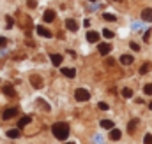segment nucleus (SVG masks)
<instances>
[{"label":"nucleus","mask_w":152,"mask_h":144,"mask_svg":"<svg viewBox=\"0 0 152 144\" xmlns=\"http://www.w3.org/2000/svg\"><path fill=\"white\" fill-rule=\"evenodd\" d=\"M51 132H53L55 139H58V141H66V139L69 137V123H66V121H58V123H55V125L51 127Z\"/></svg>","instance_id":"f257e3e1"},{"label":"nucleus","mask_w":152,"mask_h":144,"mask_svg":"<svg viewBox=\"0 0 152 144\" xmlns=\"http://www.w3.org/2000/svg\"><path fill=\"white\" fill-rule=\"evenodd\" d=\"M75 99L78 102H87V100L90 99V93H88V90H85V88H78L75 91Z\"/></svg>","instance_id":"f03ea898"},{"label":"nucleus","mask_w":152,"mask_h":144,"mask_svg":"<svg viewBox=\"0 0 152 144\" xmlns=\"http://www.w3.org/2000/svg\"><path fill=\"white\" fill-rule=\"evenodd\" d=\"M16 116H18V109L16 107H9L2 112V118H4V120H12V118H16Z\"/></svg>","instance_id":"7ed1b4c3"},{"label":"nucleus","mask_w":152,"mask_h":144,"mask_svg":"<svg viewBox=\"0 0 152 144\" xmlns=\"http://www.w3.org/2000/svg\"><path fill=\"white\" fill-rule=\"evenodd\" d=\"M42 19H44L46 23L55 21V11H53V9H46V11H44V14H42Z\"/></svg>","instance_id":"20e7f679"},{"label":"nucleus","mask_w":152,"mask_h":144,"mask_svg":"<svg viewBox=\"0 0 152 144\" xmlns=\"http://www.w3.org/2000/svg\"><path fill=\"white\" fill-rule=\"evenodd\" d=\"M97 48H99V53H101L103 56H106V55H110V51H112V46H110L108 42H101V44H99Z\"/></svg>","instance_id":"39448f33"},{"label":"nucleus","mask_w":152,"mask_h":144,"mask_svg":"<svg viewBox=\"0 0 152 144\" xmlns=\"http://www.w3.org/2000/svg\"><path fill=\"white\" fill-rule=\"evenodd\" d=\"M30 83H32V86L34 88H37V90H41V86H42V79H41V76H30Z\"/></svg>","instance_id":"423d86ee"},{"label":"nucleus","mask_w":152,"mask_h":144,"mask_svg":"<svg viewBox=\"0 0 152 144\" xmlns=\"http://www.w3.org/2000/svg\"><path fill=\"white\" fill-rule=\"evenodd\" d=\"M142 19L143 21H147V23H152V9H143L142 11Z\"/></svg>","instance_id":"0eeeda50"},{"label":"nucleus","mask_w":152,"mask_h":144,"mask_svg":"<svg viewBox=\"0 0 152 144\" xmlns=\"http://www.w3.org/2000/svg\"><path fill=\"white\" fill-rule=\"evenodd\" d=\"M36 32H37V34H39L41 37H46V39H50V37L53 35V34H51V32H50L48 28H44V27H41V25H39L37 28H36Z\"/></svg>","instance_id":"6e6552de"},{"label":"nucleus","mask_w":152,"mask_h":144,"mask_svg":"<svg viewBox=\"0 0 152 144\" xmlns=\"http://www.w3.org/2000/svg\"><path fill=\"white\" fill-rule=\"evenodd\" d=\"M5 135H7L9 139H18V137L21 135V132H20V128H11V130L5 132Z\"/></svg>","instance_id":"1a4fd4ad"},{"label":"nucleus","mask_w":152,"mask_h":144,"mask_svg":"<svg viewBox=\"0 0 152 144\" xmlns=\"http://www.w3.org/2000/svg\"><path fill=\"white\" fill-rule=\"evenodd\" d=\"M87 40H88V42H99V34L94 32V30L87 32Z\"/></svg>","instance_id":"9d476101"},{"label":"nucleus","mask_w":152,"mask_h":144,"mask_svg":"<svg viewBox=\"0 0 152 144\" xmlns=\"http://www.w3.org/2000/svg\"><path fill=\"white\" fill-rule=\"evenodd\" d=\"M60 72H62V76H66V77H69V79H73L76 76V71L75 69H69V67H64Z\"/></svg>","instance_id":"9b49d317"},{"label":"nucleus","mask_w":152,"mask_h":144,"mask_svg":"<svg viewBox=\"0 0 152 144\" xmlns=\"http://www.w3.org/2000/svg\"><path fill=\"white\" fill-rule=\"evenodd\" d=\"M66 27H67V30H71V32H76L78 30V23H76L75 19H66Z\"/></svg>","instance_id":"f8f14e48"},{"label":"nucleus","mask_w":152,"mask_h":144,"mask_svg":"<svg viewBox=\"0 0 152 144\" xmlns=\"http://www.w3.org/2000/svg\"><path fill=\"white\" fill-rule=\"evenodd\" d=\"M120 137H122V132H120L118 128H112V130H110V139H112V141H118Z\"/></svg>","instance_id":"ddd939ff"},{"label":"nucleus","mask_w":152,"mask_h":144,"mask_svg":"<svg viewBox=\"0 0 152 144\" xmlns=\"http://www.w3.org/2000/svg\"><path fill=\"white\" fill-rule=\"evenodd\" d=\"M30 121H32V116H23V118L18 121V128H23V127H27Z\"/></svg>","instance_id":"4468645a"},{"label":"nucleus","mask_w":152,"mask_h":144,"mask_svg":"<svg viewBox=\"0 0 152 144\" xmlns=\"http://www.w3.org/2000/svg\"><path fill=\"white\" fill-rule=\"evenodd\" d=\"M138 123H140V120H138V118H134V120H131V121H129V125H127V132H131V134H133V132L136 130V127H138Z\"/></svg>","instance_id":"2eb2a0df"},{"label":"nucleus","mask_w":152,"mask_h":144,"mask_svg":"<svg viewBox=\"0 0 152 144\" xmlns=\"http://www.w3.org/2000/svg\"><path fill=\"white\" fill-rule=\"evenodd\" d=\"M50 60H51V63H53L55 67H58V65L62 63V55H51Z\"/></svg>","instance_id":"dca6fc26"},{"label":"nucleus","mask_w":152,"mask_h":144,"mask_svg":"<svg viewBox=\"0 0 152 144\" xmlns=\"http://www.w3.org/2000/svg\"><path fill=\"white\" fill-rule=\"evenodd\" d=\"M120 63L122 65H131L133 63V56L131 55H122L120 56Z\"/></svg>","instance_id":"f3484780"},{"label":"nucleus","mask_w":152,"mask_h":144,"mask_svg":"<svg viewBox=\"0 0 152 144\" xmlns=\"http://www.w3.org/2000/svg\"><path fill=\"white\" fill-rule=\"evenodd\" d=\"M101 128L112 130V128H113V121H112V120H101Z\"/></svg>","instance_id":"a211bd4d"},{"label":"nucleus","mask_w":152,"mask_h":144,"mask_svg":"<svg viewBox=\"0 0 152 144\" xmlns=\"http://www.w3.org/2000/svg\"><path fill=\"white\" fill-rule=\"evenodd\" d=\"M4 93H5L7 97H16V91H14V88H12L11 84H7V86H4Z\"/></svg>","instance_id":"6ab92c4d"},{"label":"nucleus","mask_w":152,"mask_h":144,"mask_svg":"<svg viewBox=\"0 0 152 144\" xmlns=\"http://www.w3.org/2000/svg\"><path fill=\"white\" fill-rule=\"evenodd\" d=\"M151 69H152V63H151V62H145V63H143V65L140 67V76H143V74H147V72L151 71Z\"/></svg>","instance_id":"aec40b11"},{"label":"nucleus","mask_w":152,"mask_h":144,"mask_svg":"<svg viewBox=\"0 0 152 144\" xmlns=\"http://www.w3.org/2000/svg\"><path fill=\"white\" fill-rule=\"evenodd\" d=\"M122 97H124V99H131V97H133V90H131V88H124V90H122Z\"/></svg>","instance_id":"412c9836"},{"label":"nucleus","mask_w":152,"mask_h":144,"mask_svg":"<svg viewBox=\"0 0 152 144\" xmlns=\"http://www.w3.org/2000/svg\"><path fill=\"white\" fill-rule=\"evenodd\" d=\"M103 19H104V21H115L117 18H115L113 14H108V12H104V14H103Z\"/></svg>","instance_id":"4be33fe9"},{"label":"nucleus","mask_w":152,"mask_h":144,"mask_svg":"<svg viewBox=\"0 0 152 144\" xmlns=\"http://www.w3.org/2000/svg\"><path fill=\"white\" fill-rule=\"evenodd\" d=\"M103 35L106 37V39H113V32H112V30H108V28H104V30H103Z\"/></svg>","instance_id":"5701e85b"},{"label":"nucleus","mask_w":152,"mask_h":144,"mask_svg":"<svg viewBox=\"0 0 152 144\" xmlns=\"http://www.w3.org/2000/svg\"><path fill=\"white\" fill-rule=\"evenodd\" d=\"M143 91H145V95H152V83H149V84H145Z\"/></svg>","instance_id":"b1692460"},{"label":"nucleus","mask_w":152,"mask_h":144,"mask_svg":"<svg viewBox=\"0 0 152 144\" xmlns=\"http://www.w3.org/2000/svg\"><path fill=\"white\" fill-rule=\"evenodd\" d=\"M143 144H152V134H147L143 137Z\"/></svg>","instance_id":"393cba45"},{"label":"nucleus","mask_w":152,"mask_h":144,"mask_svg":"<svg viewBox=\"0 0 152 144\" xmlns=\"http://www.w3.org/2000/svg\"><path fill=\"white\" fill-rule=\"evenodd\" d=\"M27 4H28L30 9H36L37 7V0H27Z\"/></svg>","instance_id":"a878e982"},{"label":"nucleus","mask_w":152,"mask_h":144,"mask_svg":"<svg viewBox=\"0 0 152 144\" xmlns=\"http://www.w3.org/2000/svg\"><path fill=\"white\" fill-rule=\"evenodd\" d=\"M5 19H7V28H11V27L14 25V19H12L11 16H5Z\"/></svg>","instance_id":"bb28decb"},{"label":"nucleus","mask_w":152,"mask_h":144,"mask_svg":"<svg viewBox=\"0 0 152 144\" xmlns=\"http://www.w3.org/2000/svg\"><path fill=\"white\" fill-rule=\"evenodd\" d=\"M99 109H101V111H108V109H110V106H108L106 102H99Z\"/></svg>","instance_id":"cd10ccee"},{"label":"nucleus","mask_w":152,"mask_h":144,"mask_svg":"<svg viewBox=\"0 0 152 144\" xmlns=\"http://www.w3.org/2000/svg\"><path fill=\"white\" fill-rule=\"evenodd\" d=\"M129 46H131V49H133V51H140V46H138L136 42H131Z\"/></svg>","instance_id":"c85d7f7f"},{"label":"nucleus","mask_w":152,"mask_h":144,"mask_svg":"<svg viewBox=\"0 0 152 144\" xmlns=\"http://www.w3.org/2000/svg\"><path fill=\"white\" fill-rule=\"evenodd\" d=\"M7 46V39L5 37H0V48H5Z\"/></svg>","instance_id":"c756f323"},{"label":"nucleus","mask_w":152,"mask_h":144,"mask_svg":"<svg viewBox=\"0 0 152 144\" xmlns=\"http://www.w3.org/2000/svg\"><path fill=\"white\" fill-rule=\"evenodd\" d=\"M151 30H147V32H145V35H143V39H145V40H149V39H151Z\"/></svg>","instance_id":"7c9ffc66"},{"label":"nucleus","mask_w":152,"mask_h":144,"mask_svg":"<svg viewBox=\"0 0 152 144\" xmlns=\"http://www.w3.org/2000/svg\"><path fill=\"white\" fill-rule=\"evenodd\" d=\"M113 63H115L113 58H108V60H106V65H113Z\"/></svg>","instance_id":"2f4dec72"},{"label":"nucleus","mask_w":152,"mask_h":144,"mask_svg":"<svg viewBox=\"0 0 152 144\" xmlns=\"http://www.w3.org/2000/svg\"><path fill=\"white\" fill-rule=\"evenodd\" d=\"M149 109H151V111H152V102H149Z\"/></svg>","instance_id":"473e14b6"},{"label":"nucleus","mask_w":152,"mask_h":144,"mask_svg":"<svg viewBox=\"0 0 152 144\" xmlns=\"http://www.w3.org/2000/svg\"><path fill=\"white\" fill-rule=\"evenodd\" d=\"M66 144H75V143H66Z\"/></svg>","instance_id":"72a5a7b5"},{"label":"nucleus","mask_w":152,"mask_h":144,"mask_svg":"<svg viewBox=\"0 0 152 144\" xmlns=\"http://www.w3.org/2000/svg\"><path fill=\"white\" fill-rule=\"evenodd\" d=\"M90 2H96V0H90Z\"/></svg>","instance_id":"f704fd0d"}]
</instances>
